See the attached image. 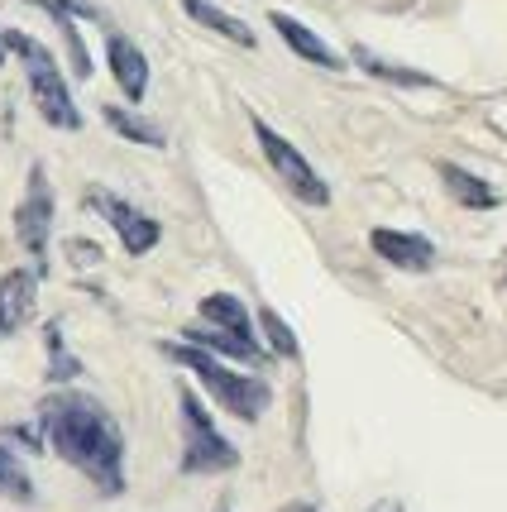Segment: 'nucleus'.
<instances>
[{
  "mask_svg": "<svg viewBox=\"0 0 507 512\" xmlns=\"http://www.w3.org/2000/svg\"><path fill=\"white\" fill-rule=\"evenodd\" d=\"M48 446L63 455L72 469H82L96 489L115 498L125 489V436L120 422L91 393H53L39 407Z\"/></svg>",
  "mask_w": 507,
  "mask_h": 512,
  "instance_id": "1",
  "label": "nucleus"
},
{
  "mask_svg": "<svg viewBox=\"0 0 507 512\" xmlns=\"http://www.w3.org/2000/svg\"><path fill=\"white\" fill-rule=\"evenodd\" d=\"M168 355L177 359V364H187L192 374H197L201 383H206V393L221 402L225 412H235L240 422H259L268 412V402H273V393H268L264 379H254V374H235V369H225L221 359L211 355V350H201V345H163Z\"/></svg>",
  "mask_w": 507,
  "mask_h": 512,
  "instance_id": "2",
  "label": "nucleus"
},
{
  "mask_svg": "<svg viewBox=\"0 0 507 512\" xmlns=\"http://www.w3.org/2000/svg\"><path fill=\"white\" fill-rule=\"evenodd\" d=\"M0 44L24 58V77H29V91H34V106H39V115H44L48 125H58V130H82V115L72 106V91H67L63 72L53 63V53H48L39 39L20 34V29H5Z\"/></svg>",
  "mask_w": 507,
  "mask_h": 512,
  "instance_id": "3",
  "label": "nucleus"
},
{
  "mask_svg": "<svg viewBox=\"0 0 507 512\" xmlns=\"http://www.w3.org/2000/svg\"><path fill=\"white\" fill-rule=\"evenodd\" d=\"M182 431H187V450H182V469H187V474H221V469L240 465V450L216 431L211 412H206L201 398L187 393V388H182Z\"/></svg>",
  "mask_w": 507,
  "mask_h": 512,
  "instance_id": "4",
  "label": "nucleus"
},
{
  "mask_svg": "<svg viewBox=\"0 0 507 512\" xmlns=\"http://www.w3.org/2000/svg\"><path fill=\"white\" fill-rule=\"evenodd\" d=\"M254 134H259V149H264V158L273 163V173L287 182V192H292V197H302L307 206H326V201H331V187L316 178V168L297 154V144H292V139H283V134L273 130V125H264L259 115H254Z\"/></svg>",
  "mask_w": 507,
  "mask_h": 512,
  "instance_id": "5",
  "label": "nucleus"
},
{
  "mask_svg": "<svg viewBox=\"0 0 507 512\" xmlns=\"http://www.w3.org/2000/svg\"><path fill=\"white\" fill-rule=\"evenodd\" d=\"M87 201L96 206V211H101V216H106V221H111V230L120 235V245L130 249V254H149V249H154L158 240H163V230H158L154 216L134 211L130 201L111 197V192H101V187H96V192H91Z\"/></svg>",
  "mask_w": 507,
  "mask_h": 512,
  "instance_id": "6",
  "label": "nucleus"
},
{
  "mask_svg": "<svg viewBox=\"0 0 507 512\" xmlns=\"http://www.w3.org/2000/svg\"><path fill=\"white\" fill-rule=\"evenodd\" d=\"M48 230H53V192H48L44 168H34V173H29V192H24L20 211H15V235H20V245L29 249L34 259H44Z\"/></svg>",
  "mask_w": 507,
  "mask_h": 512,
  "instance_id": "7",
  "label": "nucleus"
},
{
  "mask_svg": "<svg viewBox=\"0 0 507 512\" xmlns=\"http://www.w3.org/2000/svg\"><path fill=\"white\" fill-rule=\"evenodd\" d=\"M34 292H39V278L29 268H15L0 278V335H15L34 316Z\"/></svg>",
  "mask_w": 507,
  "mask_h": 512,
  "instance_id": "8",
  "label": "nucleus"
},
{
  "mask_svg": "<svg viewBox=\"0 0 507 512\" xmlns=\"http://www.w3.org/2000/svg\"><path fill=\"white\" fill-rule=\"evenodd\" d=\"M106 58H111V77L120 82V91L130 101H144V91H149V58L139 53V44H130L125 34H111L106 39Z\"/></svg>",
  "mask_w": 507,
  "mask_h": 512,
  "instance_id": "9",
  "label": "nucleus"
},
{
  "mask_svg": "<svg viewBox=\"0 0 507 512\" xmlns=\"http://www.w3.org/2000/svg\"><path fill=\"white\" fill-rule=\"evenodd\" d=\"M374 249L388 259L393 268H407V273H426L436 249L426 235H407V230H374Z\"/></svg>",
  "mask_w": 507,
  "mask_h": 512,
  "instance_id": "10",
  "label": "nucleus"
},
{
  "mask_svg": "<svg viewBox=\"0 0 507 512\" xmlns=\"http://www.w3.org/2000/svg\"><path fill=\"white\" fill-rule=\"evenodd\" d=\"M268 24L283 34V44L292 48L297 58H307V63H316V67H326V72H340V67H345V63H340V53H331V48H326V39H316V34H311L302 20H292V15H283V10H273V15H268Z\"/></svg>",
  "mask_w": 507,
  "mask_h": 512,
  "instance_id": "11",
  "label": "nucleus"
},
{
  "mask_svg": "<svg viewBox=\"0 0 507 512\" xmlns=\"http://www.w3.org/2000/svg\"><path fill=\"white\" fill-rule=\"evenodd\" d=\"M182 10H187L197 24L216 29V34H221V39H230V44L254 48V29H249L244 20H235V15H225L221 5H211V0H182Z\"/></svg>",
  "mask_w": 507,
  "mask_h": 512,
  "instance_id": "12",
  "label": "nucleus"
},
{
  "mask_svg": "<svg viewBox=\"0 0 507 512\" xmlns=\"http://www.w3.org/2000/svg\"><path fill=\"white\" fill-rule=\"evenodd\" d=\"M201 321H206V326H221V331H230V335L254 340L249 312H244L240 297H230V292H211V297H201Z\"/></svg>",
  "mask_w": 507,
  "mask_h": 512,
  "instance_id": "13",
  "label": "nucleus"
},
{
  "mask_svg": "<svg viewBox=\"0 0 507 512\" xmlns=\"http://www.w3.org/2000/svg\"><path fill=\"white\" fill-rule=\"evenodd\" d=\"M187 345H201V350H216V355H230V359H244V364H259V345L244 340V335H230L221 326H192L187 331Z\"/></svg>",
  "mask_w": 507,
  "mask_h": 512,
  "instance_id": "14",
  "label": "nucleus"
},
{
  "mask_svg": "<svg viewBox=\"0 0 507 512\" xmlns=\"http://www.w3.org/2000/svg\"><path fill=\"white\" fill-rule=\"evenodd\" d=\"M441 178L445 187H450V197L460 201V206H479V211H488V206H498V192L488 187L484 178H474V173H464V168H455V163H441Z\"/></svg>",
  "mask_w": 507,
  "mask_h": 512,
  "instance_id": "15",
  "label": "nucleus"
},
{
  "mask_svg": "<svg viewBox=\"0 0 507 512\" xmlns=\"http://www.w3.org/2000/svg\"><path fill=\"white\" fill-rule=\"evenodd\" d=\"M106 125H111L115 134H125V139H134V144H149V149H163V130L158 125H149L144 115L125 111V106H106Z\"/></svg>",
  "mask_w": 507,
  "mask_h": 512,
  "instance_id": "16",
  "label": "nucleus"
},
{
  "mask_svg": "<svg viewBox=\"0 0 507 512\" xmlns=\"http://www.w3.org/2000/svg\"><path fill=\"white\" fill-rule=\"evenodd\" d=\"M354 63L364 67V72H374V77H383V82H402V87H431V77H426V72L383 63V58H378V53H369V48H354Z\"/></svg>",
  "mask_w": 507,
  "mask_h": 512,
  "instance_id": "17",
  "label": "nucleus"
},
{
  "mask_svg": "<svg viewBox=\"0 0 507 512\" xmlns=\"http://www.w3.org/2000/svg\"><path fill=\"white\" fill-rule=\"evenodd\" d=\"M0 493H15V498H29V474L20 469L15 450L0 446Z\"/></svg>",
  "mask_w": 507,
  "mask_h": 512,
  "instance_id": "18",
  "label": "nucleus"
},
{
  "mask_svg": "<svg viewBox=\"0 0 507 512\" xmlns=\"http://www.w3.org/2000/svg\"><path fill=\"white\" fill-rule=\"evenodd\" d=\"M48 359H53V369H48V379H77V359L63 350V335H58V326H48Z\"/></svg>",
  "mask_w": 507,
  "mask_h": 512,
  "instance_id": "19",
  "label": "nucleus"
},
{
  "mask_svg": "<svg viewBox=\"0 0 507 512\" xmlns=\"http://www.w3.org/2000/svg\"><path fill=\"white\" fill-rule=\"evenodd\" d=\"M259 321H264V331H268V340H273V350L283 359H297V335L287 331V321L278 312H259Z\"/></svg>",
  "mask_w": 507,
  "mask_h": 512,
  "instance_id": "20",
  "label": "nucleus"
},
{
  "mask_svg": "<svg viewBox=\"0 0 507 512\" xmlns=\"http://www.w3.org/2000/svg\"><path fill=\"white\" fill-rule=\"evenodd\" d=\"M283 512H316L311 503H292V508H283Z\"/></svg>",
  "mask_w": 507,
  "mask_h": 512,
  "instance_id": "21",
  "label": "nucleus"
},
{
  "mask_svg": "<svg viewBox=\"0 0 507 512\" xmlns=\"http://www.w3.org/2000/svg\"><path fill=\"white\" fill-rule=\"evenodd\" d=\"M374 512H402V508H397V503H378Z\"/></svg>",
  "mask_w": 507,
  "mask_h": 512,
  "instance_id": "22",
  "label": "nucleus"
},
{
  "mask_svg": "<svg viewBox=\"0 0 507 512\" xmlns=\"http://www.w3.org/2000/svg\"><path fill=\"white\" fill-rule=\"evenodd\" d=\"M0 63H5V44H0Z\"/></svg>",
  "mask_w": 507,
  "mask_h": 512,
  "instance_id": "23",
  "label": "nucleus"
},
{
  "mask_svg": "<svg viewBox=\"0 0 507 512\" xmlns=\"http://www.w3.org/2000/svg\"><path fill=\"white\" fill-rule=\"evenodd\" d=\"M216 512H230V508H216Z\"/></svg>",
  "mask_w": 507,
  "mask_h": 512,
  "instance_id": "24",
  "label": "nucleus"
}]
</instances>
